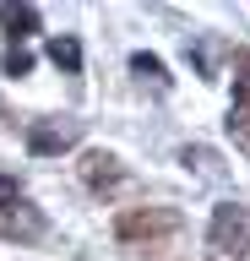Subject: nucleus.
I'll list each match as a JSON object with an SVG mask.
<instances>
[{"label":"nucleus","instance_id":"obj_4","mask_svg":"<svg viewBox=\"0 0 250 261\" xmlns=\"http://www.w3.org/2000/svg\"><path fill=\"white\" fill-rule=\"evenodd\" d=\"M82 179H87V191H115L120 185V158L115 152H103V147H93V152H82Z\"/></svg>","mask_w":250,"mask_h":261},{"label":"nucleus","instance_id":"obj_6","mask_svg":"<svg viewBox=\"0 0 250 261\" xmlns=\"http://www.w3.org/2000/svg\"><path fill=\"white\" fill-rule=\"evenodd\" d=\"M0 234H11V240H38V234H44V218L17 196L11 207H0Z\"/></svg>","mask_w":250,"mask_h":261},{"label":"nucleus","instance_id":"obj_3","mask_svg":"<svg viewBox=\"0 0 250 261\" xmlns=\"http://www.w3.org/2000/svg\"><path fill=\"white\" fill-rule=\"evenodd\" d=\"M229 136L239 152H250V49L234 55V98H229Z\"/></svg>","mask_w":250,"mask_h":261},{"label":"nucleus","instance_id":"obj_10","mask_svg":"<svg viewBox=\"0 0 250 261\" xmlns=\"http://www.w3.org/2000/svg\"><path fill=\"white\" fill-rule=\"evenodd\" d=\"M27 71H33V55L27 49H11L6 55V76H27Z\"/></svg>","mask_w":250,"mask_h":261},{"label":"nucleus","instance_id":"obj_1","mask_svg":"<svg viewBox=\"0 0 250 261\" xmlns=\"http://www.w3.org/2000/svg\"><path fill=\"white\" fill-rule=\"evenodd\" d=\"M207 245H212L217 256H245V250H250V207L217 201L212 223H207Z\"/></svg>","mask_w":250,"mask_h":261},{"label":"nucleus","instance_id":"obj_5","mask_svg":"<svg viewBox=\"0 0 250 261\" xmlns=\"http://www.w3.org/2000/svg\"><path fill=\"white\" fill-rule=\"evenodd\" d=\"M71 147H76V125H33L27 130L33 158H54V152H71Z\"/></svg>","mask_w":250,"mask_h":261},{"label":"nucleus","instance_id":"obj_2","mask_svg":"<svg viewBox=\"0 0 250 261\" xmlns=\"http://www.w3.org/2000/svg\"><path fill=\"white\" fill-rule=\"evenodd\" d=\"M180 228V212L174 207H125L115 218V234L120 240H163Z\"/></svg>","mask_w":250,"mask_h":261},{"label":"nucleus","instance_id":"obj_9","mask_svg":"<svg viewBox=\"0 0 250 261\" xmlns=\"http://www.w3.org/2000/svg\"><path fill=\"white\" fill-rule=\"evenodd\" d=\"M131 71H136V76H147V82H169L163 76V60L147 55V49H136V55H131Z\"/></svg>","mask_w":250,"mask_h":261},{"label":"nucleus","instance_id":"obj_8","mask_svg":"<svg viewBox=\"0 0 250 261\" xmlns=\"http://www.w3.org/2000/svg\"><path fill=\"white\" fill-rule=\"evenodd\" d=\"M0 28L11 38H27V33H38V11L33 6H0Z\"/></svg>","mask_w":250,"mask_h":261},{"label":"nucleus","instance_id":"obj_7","mask_svg":"<svg viewBox=\"0 0 250 261\" xmlns=\"http://www.w3.org/2000/svg\"><path fill=\"white\" fill-rule=\"evenodd\" d=\"M44 55H49V60L60 65L66 76H76V71H82V44H76L71 33H60V38H49V49H44Z\"/></svg>","mask_w":250,"mask_h":261},{"label":"nucleus","instance_id":"obj_11","mask_svg":"<svg viewBox=\"0 0 250 261\" xmlns=\"http://www.w3.org/2000/svg\"><path fill=\"white\" fill-rule=\"evenodd\" d=\"M22 196V185H17V174H0V207H11Z\"/></svg>","mask_w":250,"mask_h":261}]
</instances>
